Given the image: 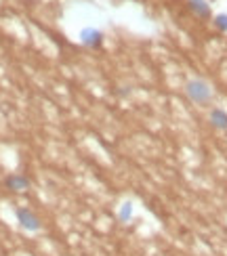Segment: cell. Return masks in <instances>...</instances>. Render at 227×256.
I'll return each mask as SVG.
<instances>
[{"label": "cell", "mask_w": 227, "mask_h": 256, "mask_svg": "<svg viewBox=\"0 0 227 256\" xmlns=\"http://www.w3.org/2000/svg\"><path fill=\"white\" fill-rule=\"evenodd\" d=\"M185 94L196 105H202V108H206V105L212 101V88H210V84L200 80V78H191V80L185 82Z\"/></svg>", "instance_id": "1"}, {"label": "cell", "mask_w": 227, "mask_h": 256, "mask_svg": "<svg viewBox=\"0 0 227 256\" xmlns=\"http://www.w3.org/2000/svg\"><path fill=\"white\" fill-rule=\"evenodd\" d=\"M15 218H17V222H19V227L26 229V231H30V233H38L40 227H42V225H40V218H38L30 208H24V206L15 208Z\"/></svg>", "instance_id": "2"}, {"label": "cell", "mask_w": 227, "mask_h": 256, "mask_svg": "<svg viewBox=\"0 0 227 256\" xmlns=\"http://www.w3.org/2000/svg\"><path fill=\"white\" fill-rule=\"evenodd\" d=\"M80 42L84 46H89V48H97V46H101L103 44V34L99 30H93V28H84L80 32Z\"/></svg>", "instance_id": "3"}, {"label": "cell", "mask_w": 227, "mask_h": 256, "mask_svg": "<svg viewBox=\"0 0 227 256\" xmlns=\"http://www.w3.org/2000/svg\"><path fill=\"white\" fill-rule=\"evenodd\" d=\"M208 122L212 128H217L221 132H227V110L223 108H212L208 114Z\"/></svg>", "instance_id": "4"}, {"label": "cell", "mask_w": 227, "mask_h": 256, "mask_svg": "<svg viewBox=\"0 0 227 256\" xmlns=\"http://www.w3.org/2000/svg\"><path fill=\"white\" fill-rule=\"evenodd\" d=\"M5 185H7L9 189H13V191H26V189L30 187V180H28V176H24V174H9V176L5 178Z\"/></svg>", "instance_id": "5"}, {"label": "cell", "mask_w": 227, "mask_h": 256, "mask_svg": "<svg viewBox=\"0 0 227 256\" xmlns=\"http://www.w3.org/2000/svg\"><path fill=\"white\" fill-rule=\"evenodd\" d=\"M189 8H191L198 17H202V19L210 17V6H208L206 0H193V2H189Z\"/></svg>", "instance_id": "6"}, {"label": "cell", "mask_w": 227, "mask_h": 256, "mask_svg": "<svg viewBox=\"0 0 227 256\" xmlns=\"http://www.w3.org/2000/svg\"><path fill=\"white\" fill-rule=\"evenodd\" d=\"M118 216H120V220H124V222L131 220V216H133V204H131V202H124L120 212H118Z\"/></svg>", "instance_id": "7"}, {"label": "cell", "mask_w": 227, "mask_h": 256, "mask_svg": "<svg viewBox=\"0 0 227 256\" xmlns=\"http://www.w3.org/2000/svg\"><path fill=\"white\" fill-rule=\"evenodd\" d=\"M214 26H217V30H221V32H227V13L214 15Z\"/></svg>", "instance_id": "8"}, {"label": "cell", "mask_w": 227, "mask_h": 256, "mask_svg": "<svg viewBox=\"0 0 227 256\" xmlns=\"http://www.w3.org/2000/svg\"><path fill=\"white\" fill-rule=\"evenodd\" d=\"M116 2H122V0H116Z\"/></svg>", "instance_id": "9"}, {"label": "cell", "mask_w": 227, "mask_h": 256, "mask_svg": "<svg viewBox=\"0 0 227 256\" xmlns=\"http://www.w3.org/2000/svg\"><path fill=\"white\" fill-rule=\"evenodd\" d=\"M189 2H193V0H189Z\"/></svg>", "instance_id": "10"}]
</instances>
